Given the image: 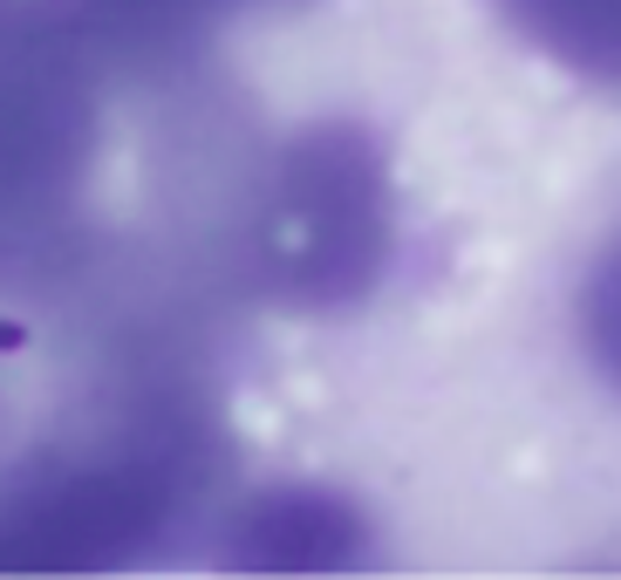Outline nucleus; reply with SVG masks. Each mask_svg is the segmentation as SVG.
Returning <instances> with one entry per match:
<instances>
[{
	"label": "nucleus",
	"mask_w": 621,
	"mask_h": 580,
	"mask_svg": "<svg viewBox=\"0 0 621 580\" xmlns=\"http://www.w3.org/2000/svg\"><path fill=\"white\" fill-rule=\"evenodd\" d=\"M580 341H588L594 369L621 390V232L594 253L588 281H580Z\"/></svg>",
	"instance_id": "obj_7"
},
{
	"label": "nucleus",
	"mask_w": 621,
	"mask_h": 580,
	"mask_svg": "<svg viewBox=\"0 0 621 580\" xmlns=\"http://www.w3.org/2000/svg\"><path fill=\"white\" fill-rule=\"evenodd\" d=\"M90 144V55L49 0H0V281L55 274L75 253Z\"/></svg>",
	"instance_id": "obj_3"
},
{
	"label": "nucleus",
	"mask_w": 621,
	"mask_h": 580,
	"mask_svg": "<svg viewBox=\"0 0 621 580\" xmlns=\"http://www.w3.org/2000/svg\"><path fill=\"white\" fill-rule=\"evenodd\" d=\"M498 8L526 42L560 55L567 68L621 83V0H498Z\"/></svg>",
	"instance_id": "obj_6"
},
{
	"label": "nucleus",
	"mask_w": 621,
	"mask_h": 580,
	"mask_svg": "<svg viewBox=\"0 0 621 580\" xmlns=\"http://www.w3.org/2000/svg\"><path fill=\"white\" fill-rule=\"evenodd\" d=\"M232 553L240 567H356L362 526L328 492H266L232 519Z\"/></svg>",
	"instance_id": "obj_4"
},
{
	"label": "nucleus",
	"mask_w": 621,
	"mask_h": 580,
	"mask_svg": "<svg viewBox=\"0 0 621 580\" xmlns=\"http://www.w3.org/2000/svg\"><path fill=\"white\" fill-rule=\"evenodd\" d=\"M232 260L281 307H348L390 266V178L356 130H301L260 165Z\"/></svg>",
	"instance_id": "obj_2"
},
{
	"label": "nucleus",
	"mask_w": 621,
	"mask_h": 580,
	"mask_svg": "<svg viewBox=\"0 0 621 580\" xmlns=\"http://www.w3.org/2000/svg\"><path fill=\"white\" fill-rule=\"evenodd\" d=\"M212 472V423L185 382L144 376L96 437L0 492V567H109L165 532Z\"/></svg>",
	"instance_id": "obj_1"
},
{
	"label": "nucleus",
	"mask_w": 621,
	"mask_h": 580,
	"mask_svg": "<svg viewBox=\"0 0 621 580\" xmlns=\"http://www.w3.org/2000/svg\"><path fill=\"white\" fill-rule=\"evenodd\" d=\"M49 8L90 62L150 68L171 62L185 42H199V28L212 14H232L240 0H49Z\"/></svg>",
	"instance_id": "obj_5"
}]
</instances>
